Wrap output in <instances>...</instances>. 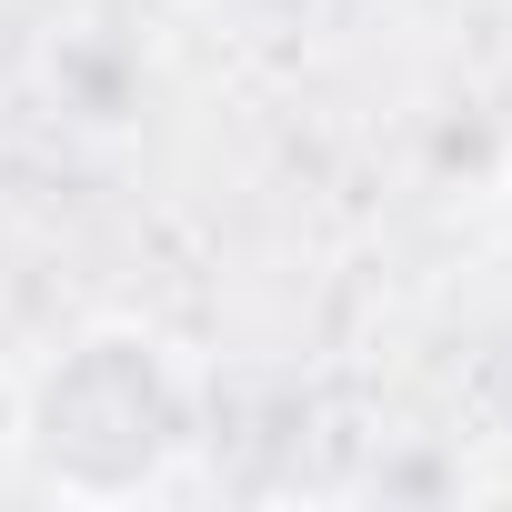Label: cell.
<instances>
[{
  "mask_svg": "<svg viewBox=\"0 0 512 512\" xmlns=\"http://www.w3.org/2000/svg\"><path fill=\"white\" fill-rule=\"evenodd\" d=\"M0 442H11V482L41 502H151L201 472L211 372L161 322L101 312L31 352Z\"/></svg>",
  "mask_w": 512,
  "mask_h": 512,
  "instance_id": "6da1fadb",
  "label": "cell"
}]
</instances>
